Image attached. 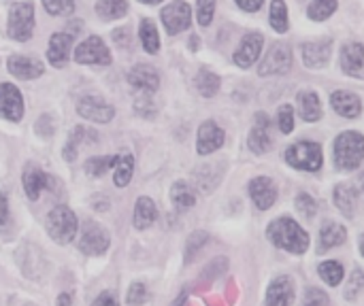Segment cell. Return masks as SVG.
Here are the masks:
<instances>
[{"instance_id":"cell-12","label":"cell","mask_w":364,"mask_h":306,"mask_svg":"<svg viewBox=\"0 0 364 306\" xmlns=\"http://www.w3.org/2000/svg\"><path fill=\"white\" fill-rule=\"evenodd\" d=\"M262 45H264V36L260 32H250L243 36L239 49L235 51L232 60L239 68H250L252 64H256V60L260 58V51H262Z\"/></svg>"},{"instance_id":"cell-15","label":"cell","mask_w":364,"mask_h":306,"mask_svg":"<svg viewBox=\"0 0 364 306\" xmlns=\"http://www.w3.org/2000/svg\"><path fill=\"white\" fill-rule=\"evenodd\" d=\"M21 183H23V192L28 196V200H38L43 190H51V179L45 175V170L38 164H26L23 175H21Z\"/></svg>"},{"instance_id":"cell-35","label":"cell","mask_w":364,"mask_h":306,"mask_svg":"<svg viewBox=\"0 0 364 306\" xmlns=\"http://www.w3.org/2000/svg\"><path fill=\"white\" fill-rule=\"evenodd\" d=\"M318 273H320L322 281H324L326 285H331V288H337V285L343 281V277H346L343 266H341L339 262H335V260L322 262V264H320V268H318Z\"/></svg>"},{"instance_id":"cell-50","label":"cell","mask_w":364,"mask_h":306,"mask_svg":"<svg viewBox=\"0 0 364 306\" xmlns=\"http://www.w3.org/2000/svg\"><path fill=\"white\" fill-rule=\"evenodd\" d=\"M92 306H119V305L115 302V298H113L109 292H105V294H100V296L94 300V305Z\"/></svg>"},{"instance_id":"cell-31","label":"cell","mask_w":364,"mask_h":306,"mask_svg":"<svg viewBox=\"0 0 364 306\" xmlns=\"http://www.w3.org/2000/svg\"><path fill=\"white\" fill-rule=\"evenodd\" d=\"M171 200L175 202L177 209L186 211V209H192L196 204V194H194V190L186 181H177L171 187Z\"/></svg>"},{"instance_id":"cell-55","label":"cell","mask_w":364,"mask_h":306,"mask_svg":"<svg viewBox=\"0 0 364 306\" xmlns=\"http://www.w3.org/2000/svg\"><path fill=\"white\" fill-rule=\"evenodd\" d=\"M26 306H36V305H26Z\"/></svg>"},{"instance_id":"cell-29","label":"cell","mask_w":364,"mask_h":306,"mask_svg":"<svg viewBox=\"0 0 364 306\" xmlns=\"http://www.w3.org/2000/svg\"><path fill=\"white\" fill-rule=\"evenodd\" d=\"M132 173H134V155L124 151V153H117V162H115V173H113V183L117 187H126L132 179Z\"/></svg>"},{"instance_id":"cell-32","label":"cell","mask_w":364,"mask_h":306,"mask_svg":"<svg viewBox=\"0 0 364 306\" xmlns=\"http://www.w3.org/2000/svg\"><path fill=\"white\" fill-rule=\"evenodd\" d=\"M96 13L105 21L119 19L128 13V0H98L96 2Z\"/></svg>"},{"instance_id":"cell-44","label":"cell","mask_w":364,"mask_h":306,"mask_svg":"<svg viewBox=\"0 0 364 306\" xmlns=\"http://www.w3.org/2000/svg\"><path fill=\"white\" fill-rule=\"evenodd\" d=\"M215 13V0H198L196 4V17L200 26H209Z\"/></svg>"},{"instance_id":"cell-54","label":"cell","mask_w":364,"mask_h":306,"mask_svg":"<svg viewBox=\"0 0 364 306\" xmlns=\"http://www.w3.org/2000/svg\"><path fill=\"white\" fill-rule=\"evenodd\" d=\"M360 187H363V194H364V173L360 175Z\"/></svg>"},{"instance_id":"cell-30","label":"cell","mask_w":364,"mask_h":306,"mask_svg":"<svg viewBox=\"0 0 364 306\" xmlns=\"http://www.w3.org/2000/svg\"><path fill=\"white\" fill-rule=\"evenodd\" d=\"M194 85H196V89H198L200 96L213 98L220 92V77L215 72L207 70V68H200L198 75H196V79H194Z\"/></svg>"},{"instance_id":"cell-27","label":"cell","mask_w":364,"mask_h":306,"mask_svg":"<svg viewBox=\"0 0 364 306\" xmlns=\"http://www.w3.org/2000/svg\"><path fill=\"white\" fill-rule=\"evenodd\" d=\"M134 228L136 230H147L154 226V222L158 219V209L156 202L147 196H141L134 204Z\"/></svg>"},{"instance_id":"cell-13","label":"cell","mask_w":364,"mask_h":306,"mask_svg":"<svg viewBox=\"0 0 364 306\" xmlns=\"http://www.w3.org/2000/svg\"><path fill=\"white\" fill-rule=\"evenodd\" d=\"M6 68L13 77H17L21 81H32L45 72V64L32 55H11L6 60Z\"/></svg>"},{"instance_id":"cell-3","label":"cell","mask_w":364,"mask_h":306,"mask_svg":"<svg viewBox=\"0 0 364 306\" xmlns=\"http://www.w3.org/2000/svg\"><path fill=\"white\" fill-rule=\"evenodd\" d=\"M77 230H79V222H77V215L64 207V204H58L49 211L47 215V234L58 243V245H68L73 243V239L77 236Z\"/></svg>"},{"instance_id":"cell-7","label":"cell","mask_w":364,"mask_h":306,"mask_svg":"<svg viewBox=\"0 0 364 306\" xmlns=\"http://www.w3.org/2000/svg\"><path fill=\"white\" fill-rule=\"evenodd\" d=\"M292 66V49L288 43H273L271 49L267 51L264 60L260 62L258 75L260 77H271V75H284Z\"/></svg>"},{"instance_id":"cell-21","label":"cell","mask_w":364,"mask_h":306,"mask_svg":"<svg viewBox=\"0 0 364 306\" xmlns=\"http://www.w3.org/2000/svg\"><path fill=\"white\" fill-rule=\"evenodd\" d=\"M250 196L260 211H269L277 200V187L269 177H256L250 181Z\"/></svg>"},{"instance_id":"cell-5","label":"cell","mask_w":364,"mask_h":306,"mask_svg":"<svg viewBox=\"0 0 364 306\" xmlns=\"http://www.w3.org/2000/svg\"><path fill=\"white\" fill-rule=\"evenodd\" d=\"M286 162L296 168V170H305V173H318L324 164V155H322V147L318 143L311 141H301L294 143L292 147H288L286 151Z\"/></svg>"},{"instance_id":"cell-2","label":"cell","mask_w":364,"mask_h":306,"mask_svg":"<svg viewBox=\"0 0 364 306\" xmlns=\"http://www.w3.org/2000/svg\"><path fill=\"white\" fill-rule=\"evenodd\" d=\"M364 160V136L360 132H343L335 141V166L341 173L356 170Z\"/></svg>"},{"instance_id":"cell-19","label":"cell","mask_w":364,"mask_h":306,"mask_svg":"<svg viewBox=\"0 0 364 306\" xmlns=\"http://www.w3.org/2000/svg\"><path fill=\"white\" fill-rule=\"evenodd\" d=\"M341 68L346 75L364 79V45L363 43H346L341 49Z\"/></svg>"},{"instance_id":"cell-48","label":"cell","mask_w":364,"mask_h":306,"mask_svg":"<svg viewBox=\"0 0 364 306\" xmlns=\"http://www.w3.org/2000/svg\"><path fill=\"white\" fill-rule=\"evenodd\" d=\"M235 2L239 4V9H243L247 13H254V11H258L262 6L264 0H235Z\"/></svg>"},{"instance_id":"cell-10","label":"cell","mask_w":364,"mask_h":306,"mask_svg":"<svg viewBox=\"0 0 364 306\" xmlns=\"http://www.w3.org/2000/svg\"><path fill=\"white\" fill-rule=\"evenodd\" d=\"M77 113L79 117L87 119V121H94V124H109L115 115V109L105 100V98H98V96H83L79 102H77Z\"/></svg>"},{"instance_id":"cell-23","label":"cell","mask_w":364,"mask_h":306,"mask_svg":"<svg viewBox=\"0 0 364 306\" xmlns=\"http://www.w3.org/2000/svg\"><path fill=\"white\" fill-rule=\"evenodd\" d=\"M70 49H73V34H68V32H55V34L49 38L47 58H49V62H51L55 68H64L66 62H68Z\"/></svg>"},{"instance_id":"cell-40","label":"cell","mask_w":364,"mask_h":306,"mask_svg":"<svg viewBox=\"0 0 364 306\" xmlns=\"http://www.w3.org/2000/svg\"><path fill=\"white\" fill-rule=\"evenodd\" d=\"M43 6L49 15H73L75 11V0H43Z\"/></svg>"},{"instance_id":"cell-6","label":"cell","mask_w":364,"mask_h":306,"mask_svg":"<svg viewBox=\"0 0 364 306\" xmlns=\"http://www.w3.org/2000/svg\"><path fill=\"white\" fill-rule=\"evenodd\" d=\"M111 245V234L109 230H105L102 226H98L96 222L87 219L81 228V236H79V251L85 256H102Z\"/></svg>"},{"instance_id":"cell-41","label":"cell","mask_w":364,"mask_h":306,"mask_svg":"<svg viewBox=\"0 0 364 306\" xmlns=\"http://www.w3.org/2000/svg\"><path fill=\"white\" fill-rule=\"evenodd\" d=\"M296 209H299V213H301L305 219H314L316 213H318L316 200H314L309 194H305V192H301V194L296 196Z\"/></svg>"},{"instance_id":"cell-22","label":"cell","mask_w":364,"mask_h":306,"mask_svg":"<svg viewBox=\"0 0 364 306\" xmlns=\"http://www.w3.org/2000/svg\"><path fill=\"white\" fill-rule=\"evenodd\" d=\"M98 141V132L87 128V126H75L68 134V141L64 145V151H62V158L64 162H75L77 160V153H79V147L81 145H90V143H96Z\"/></svg>"},{"instance_id":"cell-24","label":"cell","mask_w":364,"mask_h":306,"mask_svg":"<svg viewBox=\"0 0 364 306\" xmlns=\"http://www.w3.org/2000/svg\"><path fill=\"white\" fill-rule=\"evenodd\" d=\"M331 104H333V109H335L341 117H348V119H356V117L363 113V102H360V98H358L356 94H352V92H343V89L335 92V94L331 96Z\"/></svg>"},{"instance_id":"cell-17","label":"cell","mask_w":364,"mask_h":306,"mask_svg":"<svg viewBox=\"0 0 364 306\" xmlns=\"http://www.w3.org/2000/svg\"><path fill=\"white\" fill-rule=\"evenodd\" d=\"M247 147L254 153H267L273 147V136H271V121L267 117V113H258L256 115V124L247 136Z\"/></svg>"},{"instance_id":"cell-25","label":"cell","mask_w":364,"mask_h":306,"mask_svg":"<svg viewBox=\"0 0 364 306\" xmlns=\"http://www.w3.org/2000/svg\"><path fill=\"white\" fill-rule=\"evenodd\" d=\"M296 102H299V113H301V117L307 121V124H314V121H320L322 119V102H320V96L316 94V92H301L299 94V98H296Z\"/></svg>"},{"instance_id":"cell-16","label":"cell","mask_w":364,"mask_h":306,"mask_svg":"<svg viewBox=\"0 0 364 306\" xmlns=\"http://www.w3.org/2000/svg\"><path fill=\"white\" fill-rule=\"evenodd\" d=\"M303 62L309 68H326L333 55V38L316 40V43H303Z\"/></svg>"},{"instance_id":"cell-4","label":"cell","mask_w":364,"mask_h":306,"mask_svg":"<svg viewBox=\"0 0 364 306\" xmlns=\"http://www.w3.org/2000/svg\"><path fill=\"white\" fill-rule=\"evenodd\" d=\"M34 30V4L30 0H21L11 4L9 9V21H6V34L13 40L26 43L30 40Z\"/></svg>"},{"instance_id":"cell-20","label":"cell","mask_w":364,"mask_h":306,"mask_svg":"<svg viewBox=\"0 0 364 306\" xmlns=\"http://www.w3.org/2000/svg\"><path fill=\"white\" fill-rule=\"evenodd\" d=\"M294 302V283L288 275L275 277L267 290L264 306H292Z\"/></svg>"},{"instance_id":"cell-39","label":"cell","mask_w":364,"mask_h":306,"mask_svg":"<svg viewBox=\"0 0 364 306\" xmlns=\"http://www.w3.org/2000/svg\"><path fill=\"white\" fill-rule=\"evenodd\" d=\"M207 241H209V234L207 232H192L190 234V239H188V245H186V262H192L194 260V256L200 251V247H205L207 245Z\"/></svg>"},{"instance_id":"cell-34","label":"cell","mask_w":364,"mask_h":306,"mask_svg":"<svg viewBox=\"0 0 364 306\" xmlns=\"http://www.w3.org/2000/svg\"><path fill=\"white\" fill-rule=\"evenodd\" d=\"M115 162H117V155H96V158H90L85 162V173L90 177L100 179V177H105L115 166Z\"/></svg>"},{"instance_id":"cell-53","label":"cell","mask_w":364,"mask_h":306,"mask_svg":"<svg viewBox=\"0 0 364 306\" xmlns=\"http://www.w3.org/2000/svg\"><path fill=\"white\" fill-rule=\"evenodd\" d=\"M360 253H363V258H364V236L360 239Z\"/></svg>"},{"instance_id":"cell-51","label":"cell","mask_w":364,"mask_h":306,"mask_svg":"<svg viewBox=\"0 0 364 306\" xmlns=\"http://www.w3.org/2000/svg\"><path fill=\"white\" fill-rule=\"evenodd\" d=\"M58 306H70L73 305V298L68 296V294H60L58 296V302H55Z\"/></svg>"},{"instance_id":"cell-18","label":"cell","mask_w":364,"mask_h":306,"mask_svg":"<svg viewBox=\"0 0 364 306\" xmlns=\"http://www.w3.org/2000/svg\"><path fill=\"white\" fill-rule=\"evenodd\" d=\"M128 83L143 94H154L160 87V75L149 64H136L128 70Z\"/></svg>"},{"instance_id":"cell-47","label":"cell","mask_w":364,"mask_h":306,"mask_svg":"<svg viewBox=\"0 0 364 306\" xmlns=\"http://www.w3.org/2000/svg\"><path fill=\"white\" fill-rule=\"evenodd\" d=\"M134 111H136L141 117H151V115L156 113V104H154V100H151V94H143L141 98H136Z\"/></svg>"},{"instance_id":"cell-26","label":"cell","mask_w":364,"mask_h":306,"mask_svg":"<svg viewBox=\"0 0 364 306\" xmlns=\"http://www.w3.org/2000/svg\"><path fill=\"white\" fill-rule=\"evenodd\" d=\"M333 198H335L337 209H339L346 217H350V219L356 217V211H358V194H356V190H354L352 185H346V183L337 185Z\"/></svg>"},{"instance_id":"cell-42","label":"cell","mask_w":364,"mask_h":306,"mask_svg":"<svg viewBox=\"0 0 364 306\" xmlns=\"http://www.w3.org/2000/svg\"><path fill=\"white\" fill-rule=\"evenodd\" d=\"M149 300V290L143 283H132L126 296V302L130 306H141Z\"/></svg>"},{"instance_id":"cell-33","label":"cell","mask_w":364,"mask_h":306,"mask_svg":"<svg viewBox=\"0 0 364 306\" xmlns=\"http://www.w3.org/2000/svg\"><path fill=\"white\" fill-rule=\"evenodd\" d=\"M139 36H141V43H143V49L147 53H158L160 49V34L156 30V23L151 19H143L141 26H139Z\"/></svg>"},{"instance_id":"cell-38","label":"cell","mask_w":364,"mask_h":306,"mask_svg":"<svg viewBox=\"0 0 364 306\" xmlns=\"http://www.w3.org/2000/svg\"><path fill=\"white\" fill-rule=\"evenodd\" d=\"M364 292V271L360 268H354L352 273H350V281H348V285H346V300H356L360 294Z\"/></svg>"},{"instance_id":"cell-28","label":"cell","mask_w":364,"mask_h":306,"mask_svg":"<svg viewBox=\"0 0 364 306\" xmlns=\"http://www.w3.org/2000/svg\"><path fill=\"white\" fill-rule=\"evenodd\" d=\"M348 239V230L337 224V222H324L322 224V230H320V243H322V249H333V247H339L343 245Z\"/></svg>"},{"instance_id":"cell-36","label":"cell","mask_w":364,"mask_h":306,"mask_svg":"<svg viewBox=\"0 0 364 306\" xmlns=\"http://www.w3.org/2000/svg\"><path fill=\"white\" fill-rule=\"evenodd\" d=\"M337 11V0H314L307 6V17L314 21H326Z\"/></svg>"},{"instance_id":"cell-45","label":"cell","mask_w":364,"mask_h":306,"mask_svg":"<svg viewBox=\"0 0 364 306\" xmlns=\"http://www.w3.org/2000/svg\"><path fill=\"white\" fill-rule=\"evenodd\" d=\"M34 132L41 136V138H49L53 132H55V121H53V117L51 115H41L38 119H36V124H34Z\"/></svg>"},{"instance_id":"cell-49","label":"cell","mask_w":364,"mask_h":306,"mask_svg":"<svg viewBox=\"0 0 364 306\" xmlns=\"http://www.w3.org/2000/svg\"><path fill=\"white\" fill-rule=\"evenodd\" d=\"M9 222V202H6V194H0V226H6Z\"/></svg>"},{"instance_id":"cell-11","label":"cell","mask_w":364,"mask_h":306,"mask_svg":"<svg viewBox=\"0 0 364 306\" xmlns=\"http://www.w3.org/2000/svg\"><path fill=\"white\" fill-rule=\"evenodd\" d=\"M0 117L19 121L23 117V96L11 83H0Z\"/></svg>"},{"instance_id":"cell-9","label":"cell","mask_w":364,"mask_h":306,"mask_svg":"<svg viewBox=\"0 0 364 306\" xmlns=\"http://www.w3.org/2000/svg\"><path fill=\"white\" fill-rule=\"evenodd\" d=\"M160 17H162V23H164L168 34H179V32L190 28V23H192V9L183 0H173L171 4H166L162 9Z\"/></svg>"},{"instance_id":"cell-8","label":"cell","mask_w":364,"mask_h":306,"mask_svg":"<svg viewBox=\"0 0 364 306\" xmlns=\"http://www.w3.org/2000/svg\"><path fill=\"white\" fill-rule=\"evenodd\" d=\"M75 62L79 64H98L109 66L111 64V51L105 45L100 36H87L77 49H75Z\"/></svg>"},{"instance_id":"cell-52","label":"cell","mask_w":364,"mask_h":306,"mask_svg":"<svg viewBox=\"0 0 364 306\" xmlns=\"http://www.w3.org/2000/svg\"><path fill=\"white\" fill-rule=\"evenodd\" d=\"M139 2H143V4H158V2H162V0H139Z\"/></svg>"},{"instance_id":"cell-1","label":"cell","mask_w":364,"mask_h":306,"mask_svg":"<svg viewBox=\"0 0 364 306\" xmlns=\"http://www.w3.org/2000/svg\"><path fill=\"white\" fill-rule=\"evenodd\" d=\"M267 239L288 251V253H294V256H303L307 249H309V236L307 232L292 219V217H279V219H273L267 228Z\"/></svg>"},{"instance_id":"cell-37","label":"cell","mask_w":364,"mask_h":306,"mask_svg":"<svg viewBox=\"0 0 364 306\" xmlns=\"http://www.w3.org/2000/svg\"><path fill=\"white\" fill-rule=\"evenodd\" d=\"M271 26L279 34H284L288 30L290 21H288V6H286L284 0H273L271 2Z\"/></svg>"},{"instance_id":"cell-43","label":"cell","mask_w":364,"mask_h":306,"mask_svg":"<svg viewBox=\"0 0 364 306\" xmlns=\"http://www.w3.org/2000/svg\"><path fill=\"white\" fill-rule=\"evenodd\" d=\"M277 124H279V130L284 134H290L294 130V111H292L290 104L279 106V111H277Z\"/></svg>"},{"instance_id":"cell-14","label":"cell","mask_w":364,"mask_h":306,"mask_svg":"<svg viewBox=\"0 0 364 306\" xmlns=\"http://www.w3.org/2000/svg\"><path fill=\"white\" fill-rule=\"evenodd\" d=\"M224 141H226L224 130H222L213 119H209V121H205V124L198 128V136H196V151H198L200 155H209V153L218 151V149L224 145Z\"/></svg>"},{"instance_id":"cell-46","label":"cell","mask_w":364,"mask_h":306,"mask_svg":"<svg viewBox=\"0 0 364 306\" xmlns=\"http://www.w3.org/2000/svg\"><path fill=\"white\" fill-rule=\"evenodd\" d=\"M303 306H331V300L328 296L318 290V288H309L305 292V298H303Z\"/></svg>"}]
</instances>
